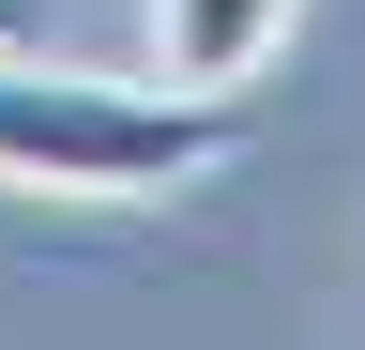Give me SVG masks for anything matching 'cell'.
I'll return each mask as SVG.
<instances>
[{"instance_id": "obj_2", "label": "cell", "mask_w": 365, "mask_h": 350, "mask_svg": "<svg viewBox=\"0 0 365 350\" xmlns=\"http://www.w3.org/2000/svg\"><path fill=\"white\" fill-rule=\"evenodd\" d=\"M304 0H153V76L182 92H259V61L289 46Z\"/></svg>"}, {"instance_id": "obj_1", "label": "cell", "mask_w": 365, "mask_h": 350, "mask_svg": "<svg viewBox=\"0 0 365 350\" xmlns=\"http://www.w3.org/2000/svg\"><path fill=\"white\" fill-rule=\"evenodd\" d=\"M244 92H153V76H91V61H46V46H0V183L16 198H91V213H137V198H182L244 153Z\"/></svg>"}, {"instance_id": "obj_3", "label": "cell", "mask_w": 365, "mask_h": 350, "mask_svg": "<svg viewBox=\"0 0 365 350\" xmlns=\"http://www.w3.org/2000/svg\"><path fill=\"white\" fill-rule=\"evenodd\" d=\"M0 46H31V0H0Z\"/></svg>"}]
</instances>
